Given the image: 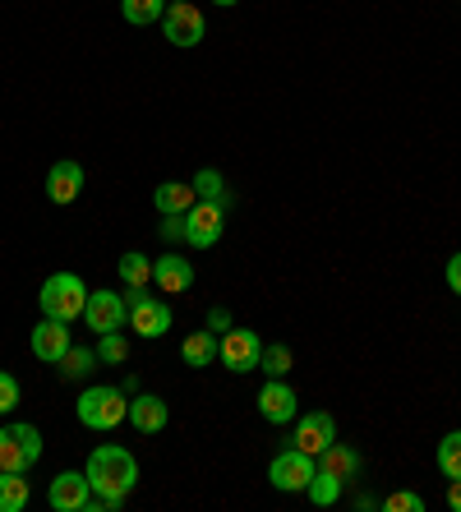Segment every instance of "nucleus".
I'll return each instance as SVG.
<instances>
[{"label": "nucleus", "mask_w": 461, "mask_h": 512, "mask_svg": "<svg viewBox=\"0 0 461 512\" xmlns=\"http://www.w3.org/2000/svg\"><path fill=\"white\" fill-rule=\"evenodd\" d=\"M93 499V485H88V471H60L47 489V503L56 512H88Z\"/></svg>", "instance_id": "obj_14"}, {"label": "nucleus", "mask_w": 461, "mask_h": 512, "mask_svg": "<svg viewBox=\"0 0 461 512\" xmlns=\"http://www.w3.org/2000/svg\"><path fill=\"white\" fill-rule=\"evenodd\" d=\"M162 33L171 47H199L203 33H208V19H203V10L194 5V0H171L162 14Z\"/></svg>", "instance_id": "obj_6"}, {"label": "nucleus", "mask_w": 461, "mask_h": 512, "mask_svg": "<svg viewBox=\"0 0 461 512\" xmlns=\"http://www.w3.org/2000/svg\"><path fill=\"white\" fill-rule=\"evenodd\" d=\"M42 457V434L28 420H10L0 429V471H28Z\"/></svg>", "instance_id": "obj_5"}, {"label": "nucleus", "mask_w": 461, "mask_h": 512, "mask_svg": "<svg viewBox=\"0 0 461 512\" xmlns=\"http://www.w3.org/2000/svg\"><path fill=\"white\" fill-rule=\"evenodd\" d=\"M314 471H319V457L300 453V448H286V453H277L268 462V480H272V489H282V494H305Z\"/></svg>", "instance_id": "obj_7"}, {"label": "nucleus", "mask_w": 461, "mask_h": 512, "mask_svg": "<svg viewBox=\"0 0 461 512\" xmlns=\"http://www.w3.org/2000/svg\"><path fill=\"white\" fill-rule=\"evenodd\" d=\"M434 462H438V471H443V480H461V429L443 434Z\"/></svg>", "instance_id": "obj_27"}, {"label": "nucleus", "mask_w": 461, "mask_h": 512, "mask_svg": "<svg viewBox=\"0 0 461 512\" xmlns=\"http://www.w3.org/2000/svg\"><path fill=\"white\" fill-rule=\"evenodd\" d=\"M254 406H259V416L268 420V425H291L300 411V397L286 379H268L259 388V397H254Z\"/></svg>", "instance_id": "obj_11"}, {"label": "nucleus", "mask_w": 461, "mask_h": 512, "mask_svg": "<svg viewBox=\"0 0 461 512\" xmlns=\"http://www.w3.org/2000/svg\"><path fill=\"white\" fill-rule=\"evenodd\" d=\"M291 443H296L300 453H309V457H319L328 443H337V420H332V411H305V416L296 420Z\"/></svg>", "instance_id": "obj_13"}, {"label": "nucleus", "mask_w": 461, "mask_h": 512, "mask_svg": "<svg viewBox=\"0 0 461 512\" xmlns=\"http://www.w3.org/2000/svg\"><path fill=\"white\" fill-rule=\"evenodd\" d=\"M33 489H28V471H0V512H24Z\"/></svg>", "instance_id": "obj_22"}, {"label": "nucleus", "mask_w": 461, "mask_h": 512, "mask_svg": "<svg viewBox=\"0 0 461 512\" xmlns=\"http://www.w3.org/2000/svg\"><path fill=\"white\" fill-rule=\"evenodd\" d=\"M194 199H199V194H194L190 180H162L153 190V208L162 217H185L194 208Z\"/></svg>", "instance_id": "obj_18"}, {"label": "nucleus", "mask_w": 461, "mask_h": 512, "mask_svg": "<svg viewBox=\"0 0 461 512\" xmlns=\"http://www.w3.org/2000/svg\"><path fill=\"white\" fill-rule=\"evenodd\" d=\"M379 508L383 512H425V499H420V494H411V489H397V494H388Z\"/></svg>", "instance_id": "obj_30"}, {"label": "nucleus", "mask_w": 461, "mask_h": 512, "mask_svg": "<svg viewBox=\"0 0 461 512\" xmlns=\"http://www.w3.org/2000/svg\"><path fill=\"white\" fill-rule=\"evenodd\" d=\"M83 471H88L93 494L116 499V503H125L130 499V489L139 485V462H134V453L130 448H120V443H102V448H93Z\"/></svg>", "instance_id": "obj_1"}, {"label": "nucleus", "mask_w": 461, "mask_h": 512, "mask_svg": "<svg viewBox=\"0 0 461 512\" xmlns=\"http://www.w3.org/2000/svg\"><path fill=\"white\" fill-rule=\"evenodd\" d=\"M166 420H171V411H166L162 397H153V393H134L130 397V425L139 429V434H162Z\"/></svg>", "instance_id": "obj_17"}, {"label": "nucleus", "mask_w": 461, "mask_h": 512, "mask_svg": "<svg viewBox=\"0 0 461 512\" xmlns=\"http://www.w3.org/2000/svg\"><path fill=\"white\" fill-rule=\"evenodd\" d=\"M97 365H102V360H97L93 346H70V351L60 356V379L79 383V379H88V374H93Z\"/></svg>", "instance_id": "obj_23"}, {"label": "nucleus", "mask_w": 461, "mask_h": 512, "mask_svg": "<svg viewBox=\"0 0 461 512\" xmlns=\"http://www.w3.org/2000/svg\"><path fill=\"white\" fill-rule=\"evenodd\" d=\"M83 323L88 333H116L130 323V310H125V296L120 291H88V305H83Z\"/></svg>", "instance_id": "obj_9"}, {"label": "nucleus", "mask_w": 461, "mask_h": 512, "mask_svg": "<svg viewBox=\"0 0 461 512\" xmlns=\"http://www.w3.org/2000/svg\"><path fill=\"white\" fill-rule=\"evenodd\" d=\"M222 227H226V208L222 203H208V199H194V208L185 213V240L194 250H208L222 240Z\"/></svg>", "instance_id": "obj_10"}, {"label": "nucleus", "mask_w": 461, "mask_h": 512, "mask_svg": "<svg viewBox=\"0 0 461 512\" xmlns=\"http://www.w3.org/2000/svg\"><path fill=\"white\" fill-rule=\"evenodd\" d=\"M79 194H83V167L65 157V162H56V167L47 171V199L65 208V203H74Z\"/></svg>", "instance_id": "obj_16"}, {"label": "nucleus", "mask_w": 461, "mask_h": 512, "mask_svg": "<svg viewBox=\"0 0 461 512\" xmlns=\"http://www.w3.org/2000/svg\"><path fill=\"white\" fill-rule=\"evenodd\" d=\"M37 305H42L47 319L74 323L83 314V305H88V286H83V277H74V273H51L47 282H42V291H37Z\"/></svg>", "instance_id": "obj_3"}, {"label": "nucleus", "mask_w": 461, "mask_h": 512, "mask_svg": "<svg viewBox=\"0 0 461 512\" xmlns=\"http://www.w3.org/2000/svg\"><path fill=\"white\" fill-rule=\"evenodd\" d=\"M342 485L346 480H337L332 471H314V480H309V503H319V508H332V503L342 499Z\"/></svg>", "instance_id": "obj_28"}, {"label": "nucleus", "mask_w": 461, "mask_h": 512, "mask_svg": "<svg viewBox=\"0 0 461 512\" xmlns=\"http://www.w3.org/2000/svg\"><path fill=\"white\" fill-rule=\"evenodd\" d=\"M153 282L166 296H185L194 286V263L180 259V254H162V259H153Z\"/></svg>", "instance_id": "obj_15"}, {"label": "nucleus", "mask_w": 461, "mask_h": 512, "mask_svg": "<svg viewBox=\"0 0 461 512\" xmlns=\"http://www.w3.org/2000/svg\"><path fill=\"white\" fill-rule=\"evenodd\" d=\"M28 346H33V356L42 360V365H60V356L74 346L70 323H65V319H47V314H42V323L28 333Z\"/></svg>", "instance_id": "obj_12"}, {"label": "nucleus", "mask_w": 461, "mask_h": 512, "mask_svg": "<svg viewBox=\"0 0 461 512\" xmlns=\"http://www.w3.org/2000/svg\"><path fill=\"white\" fill-rule=\"evenodd\" d=\"M19 397H24V388H19V379L14 374L0 370V416H10L14 406H19Z\"/></svg>", "instance_id": "obj_31"}, {"label": "nucleus", "mask_w": 461, "mask_h": 512, "mask_svg": "<svg viewBox=\"0 0 461 512\" xmlns=\"http://www.w3.org/2000/svg\"><path fill=\"white\" fill-rule=\"evenodd\" d=\"M213 5H226V10H231V5H240V0H213Z\"/></svg>", "instance_id": "obj_36"}, {"label": "nucleus", "mask_w": 461, "mask_h": 512, "mask_svg": "<svg viewBox=\"0 0 461 512\" xmlns=\"http://www.w3.org/2000/svg\"><path fill=\"white\" fill-rule=\"evenodd\" d=\"M125 310H130V328L139 337H148V342H157V337L171 333V305L166 300H157L148 286H134V291H125Z\"/></svg>", "instance_id": "obj_4"}, {"label": "nucleus", "mask_w": 461, "mask_h": 512, "mask_svg": "<svg viewBox=\"0 0 461 512\" xmlns=\"http://www.w3.org/2000/svg\"><path fill=\"white\" fill-rule=\"evenodd\" d=\"M448 508L461 512V480H448Z\"/></svg>", "instance_id": "obj_35"}, {"label": "nucleus", "mask_w": 461, "mask_h": 512, "mask_svg": "<svg viewBox=\"0 0 461 512\" xmlns=\"http://www.w3.org/2000/svg\"><path fill=\"white\" fill-rule=\"evenodd\" d=\"M217 342H222V337H217L213 328L190 333L185 342H180V360H185L190 370H203V365H213V360H217Z\"/></svg>", "instance_id": "obj_19"}, {"label": "nucleus", "mask_w": 461, "mask_h": 512, "mask_svg": "<svg viewBox=\"0 0 461 512\" xmlns=\"http://www.w3.org/2000/svg\"><path fill=\"white\" fill-rule=\"evenodd\" d=\"M291 365H296V356H291V346L286 342H268L259 356V370L268 374V379H286L291 374Z\"/></svg>", "instance_id": "obj_26"}, {"label": "nucleus", "mask_w": 461, "mask_h": 512, "mask_svg": "<svg viewBox=\"0 0 461 512\" xmlns=\"http://www.w3.org/2000/svg\"><path fill=\"white\" fill-rule=\"evenodd\" d=\"M443 277H448L452 296H461V254H452V259H448V268H443Z\"/></svg>", "instance_id": "obj_32"}, {"label": "nucleus", "mask_w": 461, "mask_h": 512, "mask_svg": "<svg viewBox=\"0 0 461 512\" xmlns=\"http://www.w3.org/2000/svg\"><path fill=\"white\" fill-rule=\"evenodd\" d=\"M97 360H102V365H125V360H130V337L120 333H102L97 337Z\"/></svg>", "instance_id": "obj_29"}, {"label": "nucleus", "mask_w": 461, "mask_h": 512, "mask_svg": "<svg viewBox=\"0 0 461 512\" xmlns=\"http://www.w3.org/2000/svg\"><path fill=\"white\" fill-rule=\"evenodd\" d=\"M194 185V194H199V199H208V203H222L226 213H231V208H236V194H231V185H226V176L217 167H203L199 176L190 180Z\"/></svg>", "instance_id": "obj_20"}, {"label": "nucleus", "mask_w": 461, "mask_h": 512, "mask_svg": "<svg viewBox=\"0 0 461 512\" xmlns=\"http://www.w3.org/2000/svg\"><path fill=\"white\" fill-rule=\"evenodd\" d=\"M120 282L130 286H148L153 282V259L148 254H139V250H130V254H120Z\"/></svg>", "instance_id": "obj_25"}, {"label": "nucleus", "mask_w": 461, "mask_h": 512, "mask_svg": "<svg viewBox=\"0 0 461 512\" xmlns=\"http://www.w3.org/2000/svg\"><path fill=\"white\" fill-rule=\"evenodd\" d=\"M74 416H79L83 429L107 434V429H116L120 420H130V393H125V388H111V383H93V388L79 393Z\"/></svg>", "instance_id": "obj_2"}, {"label": "nucleus", "mask_w": 461, "mask_h": 512, "mask_svg": "<svg viewBox=\"0 0 461 512\" xmlns=\"http://www.w3.org/2000/svg\"><path fill=\"white\" fill-rule=\"evenodd\" d=\"M259 356H263V342H259V333H249V328H226L222 342H217V360H222L231 374L259 370Z\"/></svg>", "instance_id": "obj_8"}, {"label": "nucleus", "mask_w": 461, "mask_h": 512, "mask_svg": "<svg viewBox=\"0 0 461 512\" xmlns=\"http://www.w3.org/2000/svg\"><path fill=\"white\" fill-rule=\"evenodd\" d=\"M162 236L166 240H185V217H166V222H162Z\"/></svg>", "instance_id": "obj_34"}, {"label": "nucleus", "mask_w": 461, "mask_h": 512, "mask_svg": "<svg viewBox=\"0 0 461 512\" xmlns=\"http://www.w3.org/2000/svg\"><path fill=\"white\" fill-rule=\"evenodd\" d=\"M319 471H332L337 480H355L360 476V453L346 448V443H328L319 453Z\"/></svg>", "instance_id": "obj_21"}, {"label": "nucleus", "mask_w": 461, "mask_h": 512, "mask_svg": "<svg viewBox=\"0 0 461 512\" xmlns=\"http://www.w3.org/2000/svg\"><path fill=\"white\" fill-rule=\"evenodd\" d=\"M208 328H213V333H217V337H222V333H226V328H231V314H226V310H222V305H217V310H208Z\"/></svg>", "instance_id": "obj_33"}, {"label": "nucleus", "mask_w": 461, "mask_h": 512, "mask_svg": "<svg viewBox=\"0 0 461 512\" xmlns=\"http://www.w3.org/2000/svg\"><path fill=\"white\" fill-rule=\"evenodd\" d=\"M166 5L171 0H120V14H125V24L143 28V24H157L166 14Z\"/></svg>", "instance_id": "obj_24"}]
</instances>
